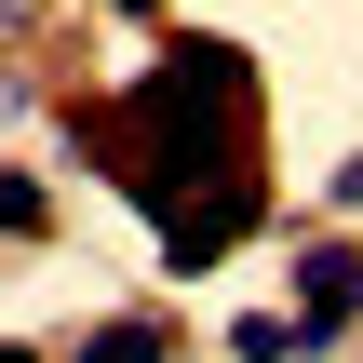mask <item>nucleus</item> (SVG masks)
Here are the masks:
<instances>
[{"instance_id": "nucleus-5", "label": "nucleus", "mask_w": 363, "mask_h": 363, "mask_svg": "<svg viewBox=\"0 0 363 363\" xmlns=\"http://www.w3.org/2000/svg\"><path fill=\"white\" fill-rule=\"evenodd\" d=\"M229 350H242V363H296V310H256V323H229Z\"/></svg>"}, {"instance_id": "nucleus-2", "label": "nucleus", "mask_w": 363, "mask_h": 363, "mask_svg": "<svg viewBox=\"0 0 363 363\" xmlns=\"http://www.w3.org/2000/svg\"><path fill=\"white\" fill-rule=\"evenodd\" d=\"M256 216H269V189H256V175H242V189H216V202H189V216L162 229V269H175V283H189V269H216Z\"/></svg>"}, {"instance_id": "nucleus-4", "label": "nucleus", "mask_w": 363, "mask_h": 363, "mask_svg": "<svg viewBox=\"0 0 363 363\" xmlns=\"http://www.w3.org/2000/svg\"><path fill=\"white\" fill-rule=\"evenodd\" d=\"M54 229V189L40 175H0V242H40Z\"/></svg>"}, {"instance_id": "nucleus-6", "label": "nucleus", "mask_w": 363, "mask_h": 363, "mask_svg": "<svg viewBox=\"0 0 363 363\" xmlns=\"http://www.w3.org/2000/svg\"><path fill=\"white\" fill-rule=\"evenodd\" d=\"M81 363H162V323H94Z\"/></svg>"}, {"instance_id": "nucleus-1", "label": "nucleus", "mask_w": 363, "mask_h": 363, "mask_svg": "<svg viewBox=\"0 0 363 363\" xmlns=\"http://www.w3.org/2000/svg\"><path fill=\"white\" fill-rule=\"evenodd\" d=\"M67 135H81V162H94L148 229H175L189 202H216V189L256 175V67H242V40H175L135 94L81 108Z\"/></svg>"}, {"instance_id": "nucleus-8", "label": "nucleus", "mask_w": 363, "mask_h": 363, "mask_svg": "<svg viewBox=\"0 0 363 363\" xmlns=\"http://www.w3.org/2000/svg\"><path fill=\"white\" fill-rule=\"evenodd\" d=\"M108 13H148V0H108Z\"/></svg>"}, {"instance_id": "nucleus-9", "label": "nucleus", "mask_w": 363, "mask_h": 363, "mask_svg": "<svg viewBox=\"0 0 363 363\" xmlns=\"http://www.w3.org/2000/svg\"><path fill=\"white\" fill-rule=\"evenodd\" d=\"M0 363H40V350H0Z\"/></svg>"}, {"instance_id": "nucleus-7", "label": "nucleus", "mask_w": 363, "mask_h": 363, "mask_svg": "<svg viewBox=\"0 0 363 363\" xmlns=\"http://www.w3.org/2000/svg\"><path fill=\"white\" fill-rule=\"evenodd\" d=\"M337 202H363V162H350V175H337Z\"/></svg>"}, {"instance_id": "nucleus-3", "label": "nucleus", "mask_w": 363, "mask_h": 363, "mask_svg": "<svg viewBox=\"0 0 363 363\" xmlns=\"http://www.w3.org/2000/svg\"><path fill=\"white\" fill-rule=\"evenodd\" d=\"M337 323H363V256L350 242H310L296 256V350H323Z\"/></svg>"}]
</instances>
